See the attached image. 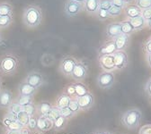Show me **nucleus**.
<instances>
[{"mask_svg":"<svg viewBox=\"0 0 151 134\" xmlns=\"http://www.w3.org/2000/svg\"><path fill=\"white\" fill-rule=\"evenodd\" d=\"M13 22V14L0 15V29L7 28Z\"/></svg>","mask_w":151,"mask_h":134,"instance_id":"24","label":"nucleus"},{"mask_svg":"<svg viewBox=\"0 0 151 134\" xmlns=\"http://www.w3.org/2000/svg\"><path fill=\"white\" fill-rule=\"evenodd\" d=\"M7 134H21V130H8Z\"/></svg>","mask_w":151,"mask_h":134,"instance_id":"49","label":"nucleus"},{"mask_svg":"<svg viewBox=\"0 0 151 134\" xmlns=\"http://www.w3.org/2000/svg\"><path fill=\"white\" fill-rule=\"evenodd\" d=\"M13 14V6L8 3H0V15Z\"/></svg>","mask_w":151,"mask_h":134,"instance_id":"27","label":"nucleus"},{"mask_svg":"<svg viewBox=\"0 0 151 134\" xmlns=\"http://www.w3.org/2000/svg\"><path fill=\"white\" fill-rule=\"evenodd\" d=\"M145 90H146V92L147 93V95L151 97V80H149V81L147 82V84H146V86H145Z\"/></svg>","mask_w":151,"mask_h":134,"instance_id":"44","label":"nucleus"},{"mask_svg":"<svg viewBox=\"0 0 151 134\" xmlns=\"http://www.w3.org/2000/svg\"><path fill=\"white\" fill-rule=\"evenodd\" d=\"M136 5L140 10L151 8V0H136Z\"/></svg>","mask_w":151,"mask_h":134,"instance_id":"33","label":"nucleus"},{"mask_svg":"<svg viewBox=\"0 0 151 134\" xmlns=\"http://www.w3.org/2000/svg\"><path fill=\"white\" fill-rule=\"evenodd\" d=\"M122 25V34H126V35H129L130 33L133 32L135 30L133 28V26L131 25L130 22L129 21H125V22H122L121 23Z\"/></svg>","mask_w":151,"mask_h":134,"instance_id":"28","label":"nucleus"},{"mask_svg":"<svg viewBox=\"0 0 151 134\" xmlns=\"http://www.w3.org/2000/svg\"><path fill=\"white\" fill-rule=\"evenodd\" d=\"M18 68V59L13 55H5L0 59V72L4 75L14 74Z\"/></svg>","mask_w":151,"mask_h":134,"instance_id":"2","label":"nucleus"},{"mask_svg":"<svg viewBox=\"0 0 151 134\" xmlns=\"http://www.w3.org/2000/svg\"><path fill=\"white\" fill-rule=\"evenodd\" d=\"M36 89H37L32 87L31 85H29L25 82H22L20 85H19V88H18L19 94H20L21 96H29V97H32L36 92Z\"/></svg>","mask_w":151,"mask_h":134,"instance_id":"17","label":"nucleus"},{"mask_svg":"<svg viewBox=\"0 0 151 134\" xmlns=\"http://www.w3.org/2000/svg\"><path fill=\"white\" fill-rule=\"evenodd\" d=\"M116 51H117V49H116L114 40H112V41H109V42L105 43L99 48V55H113Z\"/></svg>","mask_w":151,"mask_h":134,"instance_id":"15","label":"nucleus"},{"mask_svg":"<svg viewBox=\"0 0 151 134\" xmlns=\"http://www.w3.org/2000/svg\"><path fill=\"white\" fill-rule=\"evenodd\" d=\"M107 134H109V133H107Z\"/></svg>","mask_w":151,"mask_h":134,"instance_id":"56","label":"nucleus"},{"mask_svg":"<svg viewBox=\"0 0 151 134\" xmlns=\"http://www.w3.org/2000/svg\"><path fill=\"white\" fill-rule=\"evenodd\" d=\"M111 4L112 6L120 7V8H123L125 6V3L123 0H111Z\"/></svg>","mask_w":151,"mask_h":134,"instance_id":"42","label":"nucleus"},{"mask_svg":"<svg viewBox=\"0 0 151 134\" xmlns=\"http://www.w3.org/2000/svg\"><path fill=\"white\" fill-rule=\"evenodd\" d=\"M2 40V34H1V31H0V42Z\"/></svg>","mask_w":151,"mask_h":134,"instance_id":"53","label":"nucleus"},{"mask_svg":"<svg viewBox=\"0 0 151 134\" xmlns=\"http://www.w3.org/2000/svg\"><path fill=\"white\" fill-rule=\"evenodd\" d=\"M23 111H24L26 113L29 114L30 116H32V114L34 113V112H35V106H34V105L32 103V104H29L27 106H23Z\"/></svg>","mask_w":151,"mask_h":134,"instance_id":"38","label":"nucleus"},{"mask_svg":"<svg viewBox=\"0 0 151 134\" xmlns=\"http://www.w3.org/2000/svg\"><path fill=\"white\" fill-rule=\"evenodd\" d=\"M68 108L75 113H78L80 110V107L77 102V100H71L69 105H68Z\"/></svg>","mask_w":151,"mask_h":134,"instance_id":"39","label":"nucleus"},{"mask_svg":"<svg viewBox=\"0 0 151 134\" xmlns=\"http://www.w3.org/2000/svg\"><path fill=\"white\" fill-rule=\"evenodd\" d=\"M3 123L9 129V130H21L24 128V126L19 122L9 117H6L3 121Z\"/></svg>","mask_w":151,"mask_h":134,"instance_id":"19","label":"nucleus"},{"mask_svg":"<svg viewBox=\"0 0 151 134\" xmlns=\"http://www.w3.org/2000/svg\"><path fill=\"white\" fill-rule=\"evenodd\" d=\"M28 126L31 128V129H35L37 127V120L33 117H30V120H29V123H28Z\"/></svg>","mask_w":151,"mask_h":134,"instance_id":"43","label":"nucleus"},{"mask_svg":"<svg viewBox=\"0 0 151 134\" xmlns=\"http://www.w3.org/2000/svg\"><path fill=\"white\" fill-rule=\"evenodd\" d=\"M125 13L129 19H131L141 15V10L137 6H128L125 7Z\"/></svg>","mask_w":151,"mask_h":134,"instance_id":"21","label":"nucleus"},{"mask_svg":"<svg viewBox=\"0 0 151 134\" xmlns=\"http://www.w3.org/2000/svg\"><path fill=\"white\" fill-rule=\"evenodd\" d=\"M80 109L82 110H86L89 109L93 104V97L91 93H87L85 96H82V97H79L77 100Z\"/></svg>","mask_w":151,"mask_h":134,"instance_id":"12","label":"nucleus"},{"mask_svg":"<svg viewBox=\"0 0 151 134\" xmlns=\"http://www.w3.org/2000/svg\"><path fill=\"white\" fill-rule=\"evenodd\" d=\"M129 21L130 22L131 25L133 26L135 30H142L145 27V25H146V20L141 15L134 17V18H131V19H129Z\"/></svg>","mask_w":151,"mask_h":134,"instance_id":"20","label":"nucleus"},{"mask_svg":"<svg viewBox=\"0 0 151 134\" xmlns=\"http://www.w3.org/2000/svg\"><path fill=\"white\" fill-rule=\"evenodd\" d=\"M83 11V4L75 2L73 0H67L64 6V12L68 17H75Z\"/></svg>","mask_w":151,"mask_h":134,"instance_id":"4","label":"nucleus"},{"mask_svg":"<svg viewBox=\"0 0 151 134\" xmlns=\"http://www.w3.org/2000/svg\"><path fill=\"white\" fill-rule=\"evenodd\" d=\"M112 6L111 0H100L99 1V8L104 9V10H109Z\"/></svg>","mask_w":151,"mask_h":134,"instance_id":"36","label":"nucleus"},{"mask_svg":"<svg viewBox=\"0 0 151 134\" xmlns=\"http://www.w3.org/2000/svg\"><path fill=\"white\" fill-rule=\"evenodd\" d=\"M60 109H59L58 107H56V108H52L50 113L46 116V117L48 119H50V121L54 122L57 118L60 117Z\"/></svg>","mask_w":151,"mask_h":134,"instance_id":"32","label":"nucleus"},{"mask_svg":"<svg viewBox=\"0 0 151 134\" xmlns=\"http://www.w3.org/2000/svg\"><path fill=\"white\" fill-rule=\"evenodd\" d=\"M114 43L116 46L117 51H122L129 43V35L126 34H120L114 39Z\"/></svg>","mask_w":151,"mask_h":134,"instance_id":"16","label":"nucleus"},{"mask_svg":"<svg viewBox=\"0 0 151 134\" xmlns=\"http://www.w3.org/2000/svg\"><path fill=\"white\" fill-rule=\"evenodd\" d=\"M42 20V13L38 6L31 5L24 10L23 22L25 26L29 28H36L41 24Z\"/></svg>","mask_w":151,"mask_h":134,"instance_id":"1","label":"nucleus"},{"mask_svg":"<svg viewBox=\"0 0 151 134\" xmlns=\"http://www.w3.org/2000/svg\"><path fill=\"white\" fill-rule=\"evenodd\" d=\"M150 80H151V79H150Z\"/></svg>","mask_w":151,"mask_h":134,"instance_id":"57","label":"nucleus"},{"mask_svg":"<svg viewBox=\"0 0 151 134\" xmlns=\"http://www.w3.org/2000/svg\"><path fill=\"white\" fill-rule=\"evenodd\" d=\"M25 82L35 89H38L43 83V77L39 72H31L26 76Z\"/></svg>","mask_w":151,"mask_h":134,"instance_id":"7","label":"nucleus"},{"mask_svg":"<svg viewBox=\"0 0 151 134\" xmlns=\"http://www.w3.org/2000/svg\"><path fill=\"white\" fill-rule=\"evenodd\" d=\"M77 60L72 56H67L65 58H63L60 62V71L67 76L71 75L76 65H77Z\"/></svg>","mask_w":151,"mask_h":134,"instance_id":"6","label":"nucleus"},{"mask_svg":"<svg viewBox=\"0 0 151 134\" xmlns=\"http://www.w3.org/2000/svg\"><path fill=\"white\" fill-rule=\"evenodd\" d=\"M106 34L111 39H115L117 36L122 34V25L120 23H111L106 28Z\"/></svg>","mask_w":151,"mask_h":134,"instance_id":"13","label":"nucleus"},{"mask_svg":"<svg viewBox=\"0 0 151 134\" xmlns=\"http://www.w3.org/2000/svg\"><path fill=\"white\" fill-rule=\"evenodd\" d=\"M71 101V99L69 96L67 95H61L60 97L57 100V107L59 109H63L66 107H68V105Z\"/></svg>","mask_w":151,"mask_h":134,"instance_id":"22","label":"nucleus"},{"mask_svg":"<svg viewBox=\"0 0 151 134\" xmlns=\"http://www.w3.org/2000/svg\"><path fill=\"white\" fill-rule=\"evenodd\" d=\"M52 124H53V122L43 116L39 117V119L37 121L38 129L42 131H45V130H48L49 129H50V127H52Z\"/></svg>","mask_w":151,"mask_h":134,"instance_id":"18","label":"nucleus"},{"mask_svg":"<svg viewBox=\"0 0 151 134\" xmlns=\"http://www.w3.org/2000/svg\"><path fill=\"white\" fill-rule=\"evenodd\" d=\"M67 90H68V93L69 95H73V94H75V88H74V86H73V85L68 86Z\"/></svg>","mask_w":151,"mask_h":134,"instance_id":"46","label":"nucleus"},{"mask_svg":"<svg viewBox=\"0 0 151 134\" xmlns=\"http://www.w3.org/2000/svg\"><path fill=\"white\" fill-rule=\"evenodd\" d=\"M23 111V106H20L18 103H12L8 107V113L13 114V116H17V114Z\"/></svg>","mask_w":151,"mask_h":134,"instance_id":"29","label":"nucleus"},{"mask_svg":"<svg viewBox=\"0 0 151 134\" xmlns=\"http://www.w3.org/2000/svg\"><path fill=\"white\" fill-rule=\"evenodd\" d=\"M75 2H78V3H80V4H84L86 0H73Z\"/></svg>","mask_w":151,"mask_h":134,"instance_id":"50","label":"nucleus"},{"mask_svg":"<svg viewBox=\"0 0 151 134\" xmlns=\"http://www.w3.org/2000/svg\"><path fill=\"white\" fill-rule=\"evenodd\" d=\"M147 26H148L149 28H151V18L148 19V20H147Z\"/></svg>","mask_w":151,"mask_h":134,"instance_id":"51","label":"nucleus"},{"mask_svg":"<svg viewBox=\"0 0 151 134\" xmlns=\"http://www.w3.org/2000/svg\"><path fill=\"white\" fill-rule=\"evenodd\" d=\"M114 83V75L111 72H103L97 77V84L101 89H110Z\"/></svg>","mask_w":151,"mask_h":134,"instance_id":"5","label":"nucleus"},{"mask_svg":"<svg viewBox=\"0 0 151 134\" xmlns=\"http://www.w3.org/2000/svg\"><path fill=\"white\" fill-rule=\"evenodd\" d=\"M96 15H97V18L101 21H104L106 19H108L110 16H109V13H108V11L107 10H104V9H101L99 8L97 13H96Z\"/></svg>","mask_w":151,"mask_h":134,"instance_id":"35","label":"nucleus"},{"mask_svg":"<svg viewBox=\"0 0 151 134\" xmlns=\"http://www.w3.org/2000/svg\"><path fill=\"white\" fill-rule=\"evenodd\" d=\"M74 88H75V94L78 96V97H82V96H85L86 94L88 93V89L87 88L82 84V83H75L73 84Z\"/></svg>","mask_w":151,"mask_h":134,"instance_id":"23","label":"nucleus"},{"mask_svg":"<svg viewBox=\"0 0 151 134\" xmlns=\"http://www.w3.org/2000/svg\"><path fill=\"white\" fill-rule=\"evenodd\" d=\"M30 117L31 116H29L28 113H26L24 111H22L16 116V121L20 123L23 126H25V125H28Z\"/></svg>","mask_w":151,"mask_h":134,"instance_id":"26","label":"nucleus"},{"mask_svg":"<svg viewBox=\"0 0 151 134\" xmlns=\"http://www.w3.org/2000/svg\"><path fill=\"white\" fill-rule=\"evenodd\" d=\"M122 8L112 6L108 10V13H109V16H111V17H116V16H119L122 13Z\"/></svg>","mask_w":151,"mask_h":134,"instance_id":"34","label":"nucleus"},{"mask_svg":"<svg viewBox=\"0 0 151 134\" xmlns=\"http://www.w3.org/2000/svg\"><path fill=\"white\" fill-rule=\"evenodd\" d=\"M99 1L100 0H86L83 6L89 14H96L99 9Z\"/></svg>","mask_w":151,"mask_h":134,"instance_id":"14","label":"nucleus"},{"mask_svg":"<svg viewBox=\"0 0 151 134\" xmlns=\"http://www.w3.org/2000/svg\"><path fill=\"white\" fill-rule=\"evenodd\" d=\"M16 103H18L20 106H24L29 104L32 103V97H29V96H19Z\"/></svg>","mask_w":151,"mask_h":134,"instance_id":"31","label":"nucleus"},{"mask_svg":"<svg viewBox=\"0 0 151 134\" xmlns=\"http://www.w3.org/2000/svg\"><path fill=\"white\" fill-rule=\"evenodd\" d=\"M12 101V92L9 89H0V108H8Z\"/></svg>","mask_w":151,"mask_h":134,"instance_id":"9","label":"nucleus"},{"mask_svg":"<svg viewBox=\"0 0 151 134\" xmlns=\"http://www.w3.org/2000/svg\"><path fill=\"white\" fill-rule=\"evenodd\" d=\"M66 123H67V119L60 116V117H58L53 122V127L56 130H60L65 127Z\"/></svg>","mask_w":151,"mask_h":134,"instance_id":"30","label":"nucleus"},{"mask_svg":"<svg viewBox=\"0 0 151 134\" xmlns=\"http://www.w3.org/2000/svg\"><path fill=\"white\" fill-rule=\"evenodd\" d=\"M145 48H146V50H147V52L148 54L151 53V40H149V41L147 42V44L145 45Z\"/></svg>","mask_w":151,"mask_h":134,"instance_id":"45","label":"nucleus"},{"mask_svg":"<svg viewBox=\"0 0 151 134\" xmlns=\"http://www.w3.org/2000/svg\"><path fill=\"white\" fill-rule=\"evenodd\" d=\"M87 75V70L82 63H77L71 76L75 80H84Z\"/></svg>","mask_w":151,"mask_h":134,"instance_id":"11","label":"nucleus"},{"mask_svg":"<svg viewBox=\"0 0 151 134\" xmlns=\"http://www.w3.org/2000/svg\"><path fill=\"white\" fill-rule=\"evenodd\" d=\"M60 116L65 117L66 119H68V118H70L74 116V113L68 107H66V108L60 109Z\"/></svg>","mask_w":151,"mask_h":134,"instance_id":"37","label":"nucleus"},{"mask_svg":"<svg viewBox=\"0 0 151 134\" xmlns=\"http://www.w3.org/2000/svg\"><path fill=\"white\" fill-rule=\"evenodd\" d=\"M51 109H52V106L49 102H42L38 106V111H39L40 113L43 116H46Z\"/></svg>","mask_w":151,"mask_h":134,"instance_id":"25","label":"nucleus"},{"mask_svg":"<svg viewBox=\"0 0 151 134\" xmlns=\"http://www.w3.org/2000/svg\"><path fill=\"white\" fill-rule=\"evenodd\" d=\"M21 134H31V132H30V130H29L28 129L23 128V129L21 130Z\"/></svg>","mask_w":151,"mask_h":134,"instance_id":"47","label":"nucleus"},{"mask_svg":"<svg viewBox=\"0 0 151 134\" xmlns=\"http://www.w3.org/2000/svg\"><path fill=\"white\" fill-rule=\"evenodd\" d=\"M0 88H1V79H0Z\"/></svg>","mask_w":151,"mask_h":134,"instance_id":"55","label":"nucleus"},{"mask_svg":"<svg viewBox=\"0 0 151 134\" xmlns=\"http://www.w3.org/2000/svg\"><path fill=\"white\" fill-rule=\"evenodd\" d=\"M141 16L145 19L146 21H147L148 19L151 18V8L145 9L141 12Z\"/></svg>","mask_w":151,"mask_h":134,"instance_id":"41","label":"nucleus"},{"mask_svg":"<svg viewBox=\"0 0 151 134\" xmlns=\"http://www.w3.org/2000/svg\"><path fill=\"white\" fill-rule=\"evenodd\" d=\"M141 120V112L139 109H130L126 111L122 116V123L129 129H136Z\"/></svg>","mask_w":151,"mask_h":134,"instance_id":"3","label":"nucleus"},{"mask_svg":"<svg viewBox=\"0 0 151 134\" xmlns=\"http://www.w3.org/2000/svg\"><path fill=\"white\" fill-rule=\"evenodd\" d=\"M124 1V3L126 4V3H130L131 1H133V0H123Z\"/></svg>","mask_w":151,"mask_h":134,"instance_id":"52","label":"nucleus"},{"mask_svg":"<svg viewBox=\"0 0 151 134\" xmlns=\"http://www.w3.org/2000/svg\"><path fill=\"white\" fill-rule=\"evenodd\" d=\"M96 134H107L106 132H97V133H96Z\"/></svg>","mask_w":151,"mask_h":134,"instance_id":"54","label":"nucleus"},{"mask_svg":"<svg viewBox=\"0 0 151 134\" xmlns=\"http://www.w3.org/2000/svg\"><path fill=\"white\" fill-rule=\"evenodd\" d=\"M147 64L148 65L151 67V53H149L147 56Z\"/></svg>","mask_w":151,"mask_h":134,"instance_id":"48","label":"nucleus"},{"mask_svg":"<svg viewBox=\"0 0 151 134\" xmlns=\"http://www.w3.org/2000/svg\"><path fill=\"white\" fill-rule=\"evenodd\" d=\"M99 64H100L101 68L103 70H104L105 72H111L113 69H115L114 57H113V55H100Z\"/></svg>","mask_w":151,"mask_h":134,"instance_id":"8","label":"nucleus"},{"mask_svg":"<svg viewBox=\"0 0 151 134\" xmlns=\"http://www.w3.org/2000/svg\"><path fill=\"white\" fill-rule=\"evenodd\" d=\"M114 57V65L115 68L121 70L123 69L128 64V56L124 51H116L113 54Z\"/></svg>","mask_w":151,"mask_h":134,"instance_id":"10","label":"nucleus"},{"mask_svg":"<svg viewBox=\"0 0 151 134\" xmlns=\"http://www.w3.org/2000/svg\"><path fill=\"white\" fill-rule=\"evenodd\" d=\"M139 134H151V124L145 125L139 130Z\"/></svg>","mask_w":151,"mask_h":134,"instance_id":"40","label":"nucleus"}]
</instances>
